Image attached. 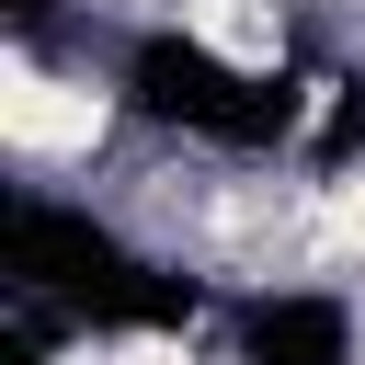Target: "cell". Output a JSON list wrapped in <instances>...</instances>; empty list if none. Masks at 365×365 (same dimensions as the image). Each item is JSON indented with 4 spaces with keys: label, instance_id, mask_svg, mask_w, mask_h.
Wrapping results in <instances>:
<instances>
[{
    "label": "cell",
    "instance_id": "1",
    "mask_svg": "<svg viewBox=\"0 0 365 365\" xmlns=\"http://www.w3.org/2000/svg\"><path fill=\"white\" fill-rule=\"evenodd\" d=\"M0 251H11V297L57 308L68 331H182V319H194V285L160 274L148 251H125V240H114L103 217H80V205L23 194L11 228H0Z\"/></svg>",
    "mask_w": 365,
    "mask_h": 365
},
{
    "label": "cell",
    "instance_id": "2",
    "mask_svg": "<svg viewBox=\"0 0 365 365\" xmlns=\"http://www.w3.org/2000/svg\"><path fill=\"white\" fill-rule=\"evenodd\" d=\"M125 114L137 125H171V137H205V148H297L308 137V103L319 91H297V80H262V68H240V57H217L205 34H182V23H148L137 46H125Z\"/></svg>",
    "mask_w": 365,
    "mask_h": 365
},
{
    "label": "cell",
    "instance_id": "3",
    "mask_svg": "<svg viewBox=\"0 0 365 365\" xmlns=\"http://www.w3.org/2000/svg\"><path fill=\"white\" fill-rule=\"evenodd\" d=\"M240 365H354V308L319 285H274L240 308Z\"/></svg>",
    "mask_w": 365,
    "mask_h": 365
},
{
    "label": "cell",
    "instance_id": "4",
    "mask_svg": "<svg viewBox=\"0 0 365 365\" xmlns=\"http://www.w3.org/2000/svg\"><path fill=\"white\" fill-rule=\"evenodd\" d=\"M46 11H57V0H0V23H46Z\"/></svg>",
    "mask_w": 365,
    "mask_h": 365
}]
</instances>
